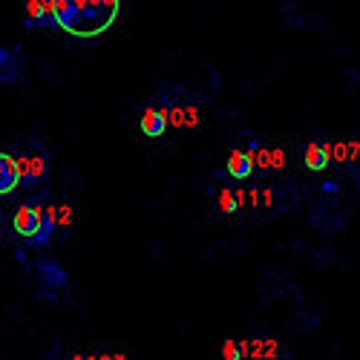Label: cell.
<instances>
[{
    "instance_id": "20",
    "label": "cell",
    "mask_w": 360,
    "mask_h": 360,
    "mask_svg": "<svg viewBox=\"0 0 360 360\" xmlns=\"http://www.w3.org/2000/svg\"><path fill=\"white\" fill-rule=\"evenodd\" d=\"M112 360H127V354H112Z\"/></svg>"
},
{
    "instance_id": "3",
    "label": "cell",
    "mask_w": 360,
    "mask_h": 360,
    "mask_svg": "<svg viewBox=\"0 0 360 360\" xmlns=\"http://www.w3.org/2000/svg\"><path fill=\"white\" fill-rule=\"evenodd\" d=\"M18 168H21V185L23 188H35L38 182H43L46 173H49V161L43 153H32V156H21L18 159Z\"/></svg>"
},
{
    "instance_id": "10",
    "label": "cell",
    "mask_w": 360,
    "mask_h": 360,
    "mask_svg": "<svg viewBox=\"0 0 360 360\" xmlns=\"http://www.w3.org/2000/svg\"><path fill=\"white\" fill-rule=\"evenodd\" d=\"M38 274L43 277L49 286H55V288L67 283V271H63L58 263H49V259H41V263H38Z\"/></svg>"
},
{
    "instance_id": "6",
    "label": "cell",
    "mask_w": 360,
    "mask_h": 360,
    "mask_svg": "<svg viewBox=\"0 0 360 360\" xmlns=\"http://www.w3.org/2000/svg\"><path fill=\"white\" fill-rule=\"evenodd\" d=\"M21 185V168L12 153H0V196L12 193Z\"/></svg>"
},
{
    "instance_id": "15",
    "label": "cell",
    "mask_w": 360,
    "mask_h": 360,
    "mask_svg": "<svg viewBox=\"0 0 360 360\" xmlns=\"http://www.w3.org/2000/svg\"><path fill=\"white\" fill-rule=\"evenodd\" d=\"M55 219H58V228H67L72 222V208L70 205H55Z\"/></svg>"
},
{
    "instance_id": "12",
    "label": "cell",
    "mask_w": 360,
    "mask_h": 360,
    "mask_svg": "<svg viewBox=\"0 0 360 360\" xmlns=\"http://www.w3.org/2000/svg\"><path fill=\"white\" fill-rule=\"evenodd\" d=\"M26 12H29V26H43V3L41 0H26Z\"/></svg>"
},
{
    "instance_id": "21",
    "label": "cell",
    "mask_w": 360,
    "mask_h": 360,
    "mask_svg": "<svg viewBox=\"0 0 360 360\" xmlns=\"http://www.w3.org/2000/svg\"><path fill=\"white\" fill-rule=\"evenodd\" d=\"M72 360H90V357H87V354H75Z\"/></svg>"
},
{
    "instance_id": "18",
    "label": "cell",
    "mask_w": 360,
    "mask_h": 360,
    "mask_svg": "<svg viewBox=\"0 0 360 360\" xmlns=\"http://www.w3.org/2000/svg\"><path fill=\"white\" fill-rule=\"evenodd\" d=\"M185 112H188V119H185L188 127H196V124H199V112H196V107H188Z\"/></svg>"
},
{
    "instance_id": "9",
    "label": "cell",
    "mask_w": 360,
    "mask_h": 360,
    "mask_svg": "<svg viewBox=\"0 0 360 360\" xmlns=\"http://www.w3.org/2000/svg\"><path fill=\"white\" fill-rule=\"evenodd\" d=\"M329 161H332V144L312 141V144L306 147V165H308V170H323Z\"/></svg>"
},
{
    "instance_id": "14",
    "label": "cell",
    "mask_w": 360,
    "mask_h": 360,
    "mask_svg": "<svg viewBox=\"0 0 360 360\" xmlns=\"http://www.w3.org/2000/svg\"><path fill=\"white\" fill-rule=\"evenodd\" d=\"M222 360H242V346L237 340H225L222 343Z\"/></svg>"
},
{
    "instance_id": "1",
    "label": "cell",
    "mask_w": 360,
    "mask_h": 360,
    "mask_svg": "<svg viewBox=\"0 0 360 360\" xmlns=\"http://www.w3.org/2000/svg\"><path fill=\"white\" fill-rule=\"evenodd\" d=\"M58 29L75 38H95L119 18L121 0H52Z\"/></svg>"
},
{
    "instance_id": "16",
    "label": "cell",
    "mask_w": 360,
    "mask_h": 360,
    "mask_svg": "<svg viewBox=\"0 0 360 360\" xmlns=\"http://www.w3.org/2000/svg\"><path fill=\"white\" fill-rule=\"evenodd\" d=\"M168 124L182 127V124H185V110H170V112H168Z\"/></svg>"
},
{
    "instance_id": "11",
    "label": "cell",
    "mask_w": 360,
    "mask_h": 360,
    "mask_svg": "<svg viewBox=\"0 0 360 360\" xmlns=\"http://www.w3.org/2000/svg\"><path fill=\"white\" fill-rule=\"evenodd\" d=\"M248 354L254 360H274L280 354V346H277V340H254L248 343Z\"/></svg>"
},
{
    "instance_id": "13",
    "label": "cell",
    "mask_w": 360,
    "mask_h": 360,
    "mask_svg": "<svg viewBox=\"0 0 360 360\" xmlns=\"http://www.w3.org/2000/svg\"><path fill=\"white\" fill-rule=\"evenodd\" d=\"M219 210H222V214H237V199H234V193L231 190H228V188H222L219 190Z\"/></svg>"
},
{
    "instance_id": "17",
    "label": "cell",
    "mask_w": 360,
    "mask_h": 360,
    "mask_svg": "<svg viewBox=\"0 0 360 360\" xmlns=\"http://www.w3.org/2000/svg\"><path fill=\"white\" fill-rule=\"evenodd\" d=\"M271 168H286V153L283 150H271Z\"/></svg>"
},
{
    "instance_id": "4",
    "label": "cell",
    "mask_w": 360,
    "mask_h": 360,
    "mask_svg": "<svg viewBox=\"0 0 360 360\" xmlns=\"http://www.w3.org/2000/svg\"><path fill=\"white\" fill-rule=\"evenodd\" d=\"M23 72V58L14 46H0V84L9 87L21 78Z\"/></svg>"
},
{
    "instance_id": "8",
    "label": "cell",
    "mask_w": 360,
    "mask_h": 360,
    "mask_svg": "<svg viewBox=\"0 0 360 360\" xmlns=\"http://www.w3.org/2000/svg\"><path fill=\"white\" fill-rule=\"evenodd\" d=\"M251 173H254V156L248 150H234L231 156H228V176L231 179L245 182Z\"/></svg>"
},
{
    "instance_id": "19",
    "label": "cell",
    "mask_w": 360,
    "mask_h": 360,
    "mask_svg": "<svg viewBox=\"0 0 360 360\" xmlns=\"http://www.w3.org/2000/svg\"><path fill=\"white\" fill-rule=\"evenodd\" d=\"M346 153H349V159H357V153H360V144H357V141H352Z\"/></svg>"
},
{
    "instance_id": "2",
    "label": "cell",
    "mask_w": 360,
    "mask_h": 360,
    "mask_svg": "<svg viewBox=\"0 0 360 360\" xmlns=\"http://www.w3.org/2000/svg\"><path fill=\"white\" fill-rule=\"evenodd\" d=\"M41 217H43V205L41 199H32V202H23L18 210H14V234L23 237V239H32L38 234L41 228Z\"/></svg>"
},
{
    "instance_id": "5",
    "label": "cell",
    "mask_w": 360,
    "mask_h": 360,
    "mask_svg": "<svg viewBox=\"0 0 360 360\" xmlns=\"http://www.w3.org/2000/svg\"><path fill=\"white\" fill-rule=\"evenodd\" d=\"M141 133L147 139H159V136H165V130L170 127L168 124V110H159V107H144L141 112Z\"/></svg>"
},
{
    "instance_id": "7",
    "label": "cell",
    "mask_w": 360,
    "mask_h": 360,
    "mask_svg": "<svg viewBox=\"0 0 360 360\" xmlns=\"http://www.w3.org/2000/svg\"><path fill=\"white\" fill-rule=\"evenodd\" d=\"M58 231V219H55V205H46L43 208V217H41V228H38V234L32 237L29 242L35 245V248H49V242H52Z\"/></svg>"
}]
</instances>
